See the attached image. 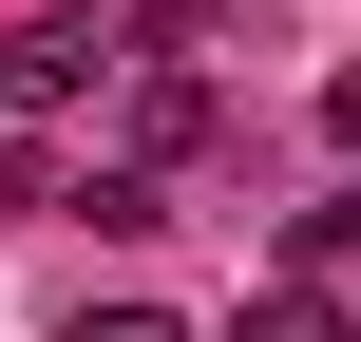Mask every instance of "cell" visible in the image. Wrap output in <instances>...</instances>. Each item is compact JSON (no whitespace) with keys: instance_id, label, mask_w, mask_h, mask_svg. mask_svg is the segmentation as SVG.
Returning a JSON list of instances; mask_svg holds the SVG:
<instances>
[{"instance_id":"cell-1","label":"cell","mask_w":361,"mask_h":342,"mask_svg":"<svg viewBox=\"0 0 361 342\" xmlns=\"http://www.w3.org/2000/svg\"><path fill=\"white\" fill-rule=\"evenodd\" d=\"M171 152H209V76L190 57H133V171H171Z\"/></svg>"},{"instance_id":"cell-2","label":"cell","mask_w":361,"mask_h":342,"mask_svg":"<svg viewBox=\"0 0 361 342\" xmlns=\"http://www.w3.org/2000/svg\"><path fill=\"white\" fill-rule=\"evenodd\" d=\"M76 38H95V19H38V38H19V57H0V95H19V114H57V95H76V76H95V57H76Z\"/></svg>"},{"instance_id":"cell-3","label":"cell","mask_w":361,"mask_h":342,"mask_svg":"<svg viewBox=\"0 0 361 342\" xmlns=\"http://www.w3.org/2000/svg\"><path fill=\"white\" fill-rule=\"evenodd\" d=\"M247 342H361L343 305H305V286H267V305H247Z\"/></svg>"},{"instance_id":"cell-4","label":"cell","mask_w":361,"mask_h":342,"mask_svg":"<svg viewBox=\"0 0 361 342\" xmlns=\"http://www.w3.org/2000/svg\"><path fill=\"white\" fill-rule=\"evenodd\" d=\"M286 248H305V267H361V190H324V209H305Z\"/></svg>"},{"instance_id":"cell-5","label":"cell","mask_w":361,"mask_h":342,"mask_svg":"<svg viewBox=\"0 0 361 342\" xmlns=\"http://www.w3.org/2000/svg\"><path fill=\"white\" fill-rule=\"evenodd\" d=\"M76 342H190V324H171V305H95Z\"/></svg>"},{"instance_id":"cell-6","label":"cell","mask_w":361,"mask_h":342,"mask_svg":"<svg viewBox=\"0 0 361 342\" xmlns=\"http://www.w3.org/2000/svg\"><path fill=\"white\" fill-rule=\"evenodd\" d=\"M324 133H343V171H361V57H343V76H324Z\"/></svg>"}]
</instances>
